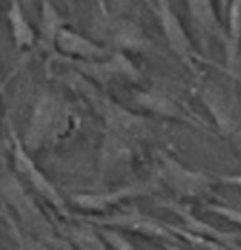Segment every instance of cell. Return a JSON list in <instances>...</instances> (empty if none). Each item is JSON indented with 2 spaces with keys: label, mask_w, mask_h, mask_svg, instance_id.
<instances>
[{
  "label": "cell",
  "mask_w": 241,
  "mask_h": 250,
  "mask_svg": "<svg viewBox=\"0 0 241 250\" xmlns=\"http://www.w3.org/2000/svg\"><path fill=\"white\" fill-rule=\"evenodd\" d=\"M78 125L79 117L69 102L53 93H42L32 106L22 142L29 152L49 149L71 137Z\"/></svg>",
  "instance_id": "6da1fadb"
},
{
  "label": "cell",
  "mask_w": 241,
  "mask_h": 250,
  "mask_svg": "<svg viewBox=\"0 0 241 250\" xmlns=\"http://www.w3.org/2000/svg\"><path fill=\"white\" fill-rule=\"evenodd\" d=\"M61 82H64L74 93L85 98V102L94 110L96 115H100L105 120V124L111 128L115 134H118L123 139H142L147 134V124L142 117L133 115L129 110L111 100L108 95H105L96 83L90 82L79 73L68 68V73L64 76H59Z\"/></svg>",
  "instance_id": "7a4b0ae2"
},
{
  "label": "cell",
  "mask_w": 241,
  "mask_h": 250,
  "mask_svg": "<svg viewBox=\"0 0 241 250\" xmlns=\"http://www.w3.org/2000/svg\"><path fill=\"white\" fill-rule=\"evenodd\" d=\"M0 191L3 200L16 211L19 220L34 235L41 237L44 244L54 245L57 249H71V244L56 233V227L47 220L44 211L36 205L32 196H29L27 189L14 174H5L0 179Z\"/></svg>",
  "instance_id": "3957f363"
},
{
  "label": "cell",
  "mask_w": 241,
  "mask_h": 250,
  "mask_svg": "<svg viewBox=\"0 0 241 250\" xmlns=\"http://www.w3.org/2000/svg\"><path fill=\"white\" fill-rule=\"evenodd\" d=\"M9 137H10V144H12V163H14V167H16L17 174H19L22 179H25V181L29 183V186L34 189V193H37L39 196L44 198L59 215L66 216L68 220L71 218L68 201H66L63 194L59 193L56 185L37 167V164L34 163L31 152L25 149L24 142H22V139L17 135L16 128H14L10 120H9Z\"/></svg>",
  "instance_id": "277c9868"
},
{
  "label": "cell",
  "mask_w": 241,
  "mask_h": 250,
  "mask_svg": "<svg viewBox=\"0 0 241 250\" xmlns=\"http://www.w3.org/2000/svg\"><path fill=\"white\" fill-rule=\"evenodd\" d=\"M54 62H61L66 68L79 73L90 82L96 84H108L115 80H127V82H138L140 73L137 66L131 62L123 53H113L107 60L93 58V60H78V58H68L63 54L54 56Z\"/></svg>",
  "instance_id": "5b68a950"
},
{
  "label": "cell",
  "mask_w": 241,
  "mask_h": 250,
  "mask_svg": "<svg viewBox=\"0 0 241 250\" xmlns=\"http://www.w3.org/2000/svg\"><path fill=\"white\" fill-rule=\"evenodd\" d=\"M74 218L85 220L98 227H111L116 230H129L147 235L150 238L164 242L166 245H181V238L166 223L157 222L155 218L145 216L142 213H118V215H73Z\"/></svg>",
  "instance_id": "8992f818"
},
{
  "label": "cell",
  "mask_w": 241,
  "mask_h": 250,
  "mask_svg": "<svg viewBox=\"0 0 241 250\" xmlns=\"http://www.w3.org/2000/svg\"><path fill=\"white\" fill-rule=\"evenodd\" d=\"M148 188L145 185H127L118 189L107 191V193H74L69 196V203L74 208L83 209L88 215H101L107 213L110 207L122 203L135 196L147 194Z\"/></svg>",
  "instance_id": "52a82bcc"
},
{
  "label": "cell",
  "mask_w": 241,
  "mask_h": 250,
  "mask_svg": "<svg viewBox=\"0 0 241 250\" xmlns=\"http://www.w3.org/2000/svg\"><path fill=\"white\" fill-rule=\"evenodd\" d=\"M155 12L160 19V25H162L164 36H166L169 47L181 58V61L184 64L192 68L196 54L194 49H192L191 39H189L187 32L184 31L182 24L179 22L169 0H155Z\"/></svg>",
  "instance_id": "ba28073f"
},
{
  "label": "cell",
  "mask_w": 241,
  "mask_h": 250,
  "mask_svg": "<svg viewBox=\"0 0 241 250\" xmlns=\"http://www.w3.org/2000/svg\"><path fill=\"white\" fill-rule=\"evenodd\" d=\"M160 169L166 181L182 196H201L213 186V181L207 176L184 167L181 163L166 154H160Z\"/></svg>",
  "instance_id": "9c48e42d"
},
{
  "label": "cell",
  "mask_w": 241,
  "mask_h": 250,
  "mask_svg": "<svg viewBox=\"0 0 241 250\" xmlns=\"http://www.w3.org/2000/svg\"><path fill=\"white\" fill-rule=\"evenodd\" d=\"M54 49L59 51L63 56L78 58V60H93V58H107L110 51L107 47L100 46L93 39L79 34L74 29H69L68 25L57 31L54 38Z\"/></svg>",
  "instance_id": "30bf717a"
},
{
  "label": "cell",
  "mask_w": 241,
  "mask_h": 250,
  "mask_svg": "<svg viewBox=\"0 0 241 250\" xmlns=\"http://www.w3.org/2000/svg\"><path fill=\"white\" fill-rule=\"evenodd\" d=\"M73 220H76V223L73 222H64V223H57L56 231L59 237H63L68 244L74 245L78 249H86V250H105L108 249L107 244L103 242V238L98 233L96 225L85 220L74 218L71 215Z\"/></svg>",
  "instance_id": "8fae6325"
},
{
  "label": "cell",
  "mask_w": 241,
  "mask_h": 250,
  "mask_svg": "<svg viewBox=\"0 0 241 250\" xmlns=\"http://www.w3.org/2000/svg\"><path fill=\"white\" fill-rule=\"evenodd\" d=\"M185 5L191 17L203 31H206L209 36L224 44V47H228V34L222 27L213 0H185Z\"/></svg>",
  "instance_id": "7c38bea8"
},
{
  "label": "cell",
  "mask_w": 241,
  "mask_h": 250,
  "mask_svg": "<svg viewBox=\"0 0 241 250\" xmlns=\"http://www.w3.org/2000/svg\"><path fill=\"white\" fill-rule=\"evenodd\" d=\"M164 207L172 209L175 215L184 222V227H182V229H185L189 231H194V233L203 235V237L216 238L219 244H222L224 247H235L236 240H241V235H233V233H228V231L216 230L211 225H206V223H203L201 220H197L192 213H189L187 209L179 207V205L174 203V201H164Z\"/></svg>",
  "instance_id": "4fadbf2b"
},
{
  "label": "cell",
  "mask_w": 241,
  "mask_h": 250,
  "mask_svg": "<svg viewBox=\"0 0 241 250\" xmlns=\"http://www.w3.org/2000/svg\"><path fill=\"white\" fill-rule=\"evenodd\" d=\"M7 19L10 25V34H12L14 44L17 51L31 49L36 42V31L32 29L31 22L27 21L24 9L20 5V0H10L9 10H7Z\"/></svg>",
  "instance_id": "5bb4252c"
},
{
  "label": "cell",
  "mask_w": 241,
  "mask_h": 250,
  "mask_svg": "<svg viewBox=\"0 0 241 250\" xmlns=\"http://www.w3.org/2000/svg\"><path fill=\"white\" fill-rule=\"evenodd\" d=\"M135 102H137L138 106L150 110L153 113H159V115L170 117V119L182 120V122H189L194 125V120L169 97L150 93V91H135Z\"/></svg>",
  "instance_id": "9a60e30c"
},
{
  "label": "cell",
  "mask_w": 241,
  "mask_h": 250,
  "mask_svg": "<svg viewBox=\"0 0 241 250\" xmlns=\"http://www.w3.org/2000/svg\"><path fill=\"white\" fill-rule=\"evenodd\" d=\"M66 22L51 0H41V38L46 49H54V38Z\"/></svg>",
  "instance_id": "2e32d148"
},
{
  "label": "cell",
  "mask_w": 241,
  "mask_h": 250,
  "mask_svg": "<svg viewBox=\"0 0 241 250\" xmlns=\"http://www.w3.org/2000/svg\"><path fill=\"white\" fill-rule=\"evenodd\" d=\"M224 21L228 22V56L229 60L236 56L241 42V0H229Z\"/></svg>",
  "instance_id": "e0dca14e"
},
{
  "label": "cell",
  "mask_w": 241,
  "mask_h": 250,
  "mask_svg": "<svg viewBox=\"0 0 241 250\" xmlns=\"http://www.w3.org/2000/svg\"><path fill=\"white\" fill-rule=\"evenodd\" d=\"M98 233L103 238V242L107 244V247L116 249V250H133V244L127 240L120 231H116V229H111V227H98Z\"/></svg>",
  "instance_id": "ac0fdd59"
},
{
  "label": "cell",
  "mask_w": 241,
  "mask_h": 250,
  "mask_svg": "<svg viewBox=\"0 0 241 250\" xmlns=\"http://www.w3.org/2000/svg\"><path fill=\"white\" fill-rule=\"evenodd\" d=\"M207 209L216 213V215L224 216L226 220H229V222H233L238 227H241V211L240 209L231 208V207H224V205H207Z\"/></svg>",
  "instance_id": "d6986e66"
},
{
  "label": "cell",
  "mask_w": 241,
  "mask_h": 250,
  "mask_svg": "<svg viewBox=\"0 0 241 250\" xmlns=\"http://www.w3.org/2000/svg\"><path fill=\"white\" fill-rule=\"evenodd\" d=\"M222 181L228 183V185H233L236 188H240L241 189V174H235V176H222Z\"/></svg>",
  "instance_id": "ffe728a7"
},
{
  "label": "cell",
  "mask_w": 241,
  "mask_h": 250,
  "mask_svg": "<svg viewBox=\"0 0 241 250\" xmlns=\"http://www.w3.org/2000/svg\"><path fill=\"white\" fill-rule=\"evenodd\" d=\"M228 3L229 0H219V17L224 21L226 17V10H228Z\"/></svg>",
  "instance_id": "44dd1931"
},
{
  "label": "cell",
  "mask_w": 241,
  "mask_h": 250,
  "mask_svg": "<svg viewBox=\"0 0 241 250\" xmlns=\"http://www.w3.org/2000/svg\"><path fill=\"white\" fill-rule=\"evenodd\" d=\"M145 2L148 3V7H152V9L155 10V0H145Z\"/></svg>",
  "instance_id": "7402d4cb"
}]
</instances>
